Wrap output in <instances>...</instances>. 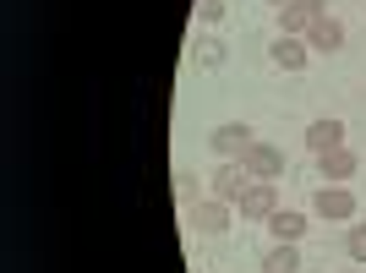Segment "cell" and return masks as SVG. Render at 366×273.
<instances>
[{
  "instance_id": "9",
  "label": "cell",
  "mask_w": 366,
  "mask_h": 273,
  "mask_svg": "<svg viewBox=\"0 0 366 273\" xmlns=\"http://www.w3.org/2000/svg\"><path fill=\"white\" fill-rule=\"evenodd\" d=\"M192 224H197V235H224L229 229V202H219V197L192 202Z\"/></svg>"
},
{
  "instance_id": "12",
  "label": "cell",
  "mask_w": 366,
  "mask_h": 273,
  "mask_svg": "<svg viewBox=\"0 0 366 273\" xmlns=\"http://www.w3.org/2000/svg\"><path fill=\"white\" fill-rule=\"evenodd\" d=\"M306 148H312V153L345 148V121H334V115H328V121H312V126H306Z\"/></svg>"
},
{
  "instance_id": "1",
  "label": "cell",
  "mask_w": 366,
  "mask_h": 273,
  "mask_svg": "<svg viewBox=\"0 0 366 273\" xmlns=\"http://www.w3.org/2000/svg\"><path fill=\"white\" fill-rule=\"evenodd\" d=\"M252 186V169L241 164V159H219V169L208 175V197H219V202H241V192Z\"/></svg>"
},
{
  "instance_id": "14",
  "label": "cell",
  "mask_w": 366,
  "mask_h": 273,
  "mask_svg": "<svg viewBox=\"0 0 366 273\" xmlns=\"http://www.w3.org/2000/svg\"><path fill=\"white\" fill-rule=\"evenodd\" d=\"M197 66L219 71V66H224V44H219V39H197Z\"/></svg>"
},
{
  "instance_id": "19",
  "label": "cell",
  "mask_w": 366,
  "mask_h": 273,
  "mask_svg": "<svg viewBox=\"0 0 366 273\" xmlns=\"http://www.w3.org/2000/svg\"><path fill=\"white\" fill-rule=\"evenodd\" d=\"M306 273H317V268H306Z\"/></svg>"
},
{
  "instance_id": "18",
  "label": "cell",
  "mask_w": 366,
  "mask_h": 273,
  "mask_svg": "<svg viewBox=\"0 0 366 273\" xmlns=\"http://www.w3.org/2000/svg\"><path fill=\"white\" fill-rule=\"evenodd\" d=\"M268 6H274V11H279V6H285V0H268Z\"/></svg>"
},
{
  "instance_id": "7",
  "label": "cell",
  "mask_w": 366,
  "mask_h": 273,
  "mask_svg": "<svg viewBox=\"0 0 366 273\" xmlns=\"http://www.w3.org/2000/svg\"><path fill=\"white\" fill-rule=\"evenodd\" d=\"M317 169H322V186H345V181H355L361 159H355V148H328V153H317Z\"/></svg>"
},
{
  "instance_id": "8",
  "label": "cell",
  "mask_w": 366,
  "mask_h": 273,
  "mask_svg": "<svg viewBox=\"0 0 366 273\" xmlns=\"http://www.w3.org/2000/svg\"><path fill=\"white\" fill-rule=\"evenodd\" d=\"M268 61H274L279 71H306L312 49H306V39H295V33H279L274 44H268Z\"/></svg>"
},
{
  "instance_id": "16",
  "label": "cell",
  "mask_w": 366,
  "mask_h": 273,
  "mask_svg": "<svg viewBox=\"0 0 366 273\" xmlns=\"http://www.w3.org/2000/svg\"><path fill=\"white\" fill-rule=\"evenodd\" d=\"M192 16H197L202 28H214V22H224V0H197V6H192Z\"/></svg>"
},
{
  "instance_id": "13",
  "label": "cell",
  "mask_w": 366,
  "mask_h": 273,
  "mask_svg": "<svg viewBox=\"0 0 366 273\" xmlns=\"http://www.w3.org/2000/svg\"><path fill=\"white\" fill-rule=\"evenodd\" d=\"M268 229H274V241H295V246H301V235H306V213L279 208L274 219H268Z\"/></svg>"
},
{
  "instance_id": "2",
  "label": "cell",
  "mask_w": 366,
  "mask_h": 273,
  "mask_svg": "<svg viewBox=\"0 0 366 273\" xmlns=\"http://www.w3.org/2000/svg\"><path fill=\"white\" fill-rule=\"evenodd\" d=\"M322 16H328V0H285V6H279V33L306 39V33L317 28Z\"/></svg>"
},
{
  "instance_id": "17",
  "label": "cell",
  "mask_w": 366,
  "mask_h": 273,
  "mask_svg": "<svg viewBox=\"0 0 366 273\" xmlns=\"http://www.w3.org/2000/svg\"><path fill=\"white\" fill-rule=\"evenodd\" d=\"M345 252H350L355 262H366V224H350V235H345Z\"/></svg>"
},
{
  "instance_id": "5",
  "label": "cell",
  "mask_w": 366,
  "mask_h": 273,
  "mask_svg": "<svg viewBox=\"0 0 366 273\" xmlns=\"http://www.w3.org/2000/svg\"><path fill=\"white\" fill-rule=\"evenodd\" d=\"M235 208H241V219H262V224H268L279 213V181H252Z\"/></svg>"
},
{
  "instance_id": "11",
  "label": "cell",
  "mask_w": 366,
  "mask_h": 273,
  "mask_svg": "<svg viewBox=\"0 0 366 273\" xmlns=\"http://www.w3.org/2000/svg\"><path fill=\"white\" fill-rule=\"evenodd\" d=\"M262 273H306L301 268V246L295 241H274L262 252Z\"/></svg>"
},
{
  "instance_id": "6",
  "label": "cell",
  "mask_w": 366,
  "mask_h": 273,
  "mask_svg": "<svg viewBox=\"0 0 366 273\" xmlns=\"http://www.w3.org/2000/svg\"><path fill=\"white\" fill-rule=\"evenodd\" d=\"M246 169H252V181H279V175H285V153L274 148V142H252V148H246V159H241Z\"/></svg>"
},
{
  "instance_id": "4",
  "label": "cell",
  "mask_w": 366,
  "mask_h": 273,
  "mask_svg": "<svg viewBox=\"0 0 366 273\" xmlns=\"http://www.w3.org/2000/svg\"><path fill=\"white\" fill-rule=\"evenodd\" d=\"M312 208H317V219H334V224H350L355 213H361V202H355L350 186H317V197H312Z\"/></svg>"
},
{
  "instance_id": "10",
  "label": "cell",
  "mask_w": 366,
  "mask_h": 273,
  "mask_svg": "<svg viewBox=\"0 0 366 273\" xmlns=\"http://www.w3.org/2000/svg\"><path fill=\"white\" fill-rule=\"evenodd\" d=\"M306 49H312V55H339V49H345V22H339V16H322L317 28L306 33Z\"/></svg>"
},
{
  "instance_id": "15",
  "label": "cell",
  "mask_w": 366,
  "mask_h": 273,
  "mask_svg": "<svg viewBox=\"0 0 366 273\" xmlns=\"http://www.w3.org/2000/svg\"><path fill=\"white\" fill-rule=\"evenodd\" d=\"M169 181H175V202H186V208L197 202V175H192V169H175Z\"/></svg>"
},
{
  "instance_id": "3",
  "label": "cell",
  "mask_w": 366,
  "mask_h": 273,
  "mask_svg": "<svg viewBox=\"0 0 366 273\" xmlns=\"http://www.w3.org/2000/svg\"><path fill=\"white\" fill-rule=\"evenodd\" d=\"M257 142V131L246 121H219L214 131H208V148L219 153V159H246V148Z\"/></svg>"
}]
</instances>
